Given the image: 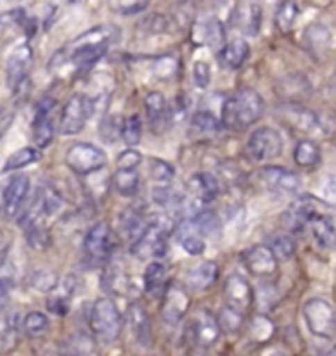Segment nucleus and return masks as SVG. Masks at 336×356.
Masks as SVG:
<instances>
[{"instance_id": "nucleus-36", "label": "nucleus", "mask_w": 336, "mask_h": 356, "mask_svg": "<svg viewBox=\"0 0 336 356\" xmlns=\"http://www.w3.org/2000/svg\"><path fill=\"white\" fill-rule=\"evenodd\" d=\"M177 238H179L181 248H183L189 256H201V254L207 250V242L203 241L197 232L189 227V222H181V229H179Z\"/></svg>"}, {"instance_id": "nucleus-29", "label": "nucleus", "mask_w": 336, "mask_h": 356, "mask_svg": "<svg viewBox=\"0 0 336 356\" xmlns=\"http://www.w3.org/2000/svg\"><path fill=\"white\" fill-rule=\"evenodd\" d=\"M61 356H101L99 343L89 333L69 334L61 345Z\"/></svg>"}, {"instance_id": "nucleus-55", "label": "nucleus", "mask_w": 336, "mask_h": 356, "mask_svg": "<svg viewBox=\"0 0 336 356\" xmlns=\"http://www.w3.org/2000/svg\"><path fill=\"white\" fill-rule=\"evenodd\" d=\"M8 250H10V241H8V236L0 230V266H4V262H6Z\"/></svg>"}, {"instance_id": "nucleus-14", "label": "nucleus", "mask_w": 336, "mask_h": 356, "mask_svg": "<svg viewBox=\"0 0 336 356\" xmlns=\"http://www.w3.org/2000/svg\"><path fill=\"white\" fill-rule=\"evenodd\" d=\"M30 195V177L28 175H14L2 191V215L6 218L18 217Z\"/></svg>"}, {"instance_id": "nucleus-22", "label": "nucleus", "mask_w": 336, "mask_h": 356, "mask_svg": "<svg viewBox=\"0 0 336 356\" xmlns=\"http://www.w3.org/2000/svg\"><path fill=\"white\" fill-rule=\"evenodd\" d=\"M53 106H56V101L47 97L37 103V111L34 116V142L37 144V148H47L53 140V134H56L53 118H51Z\"/></svg>"}, {"instance_id": "nucleus-45", "label": "nucleus", "mask_w": 336, "mask_h": 356, "mask_svg": "<svg viewBox=\"0 0 336 356\" xmlns=\"http://www.w3.org/2000/svg\"><path fill=\"white\" fill-rule=\"evenodd\" d=\"M191 127H193V130H197L201 134H207V136H212V134L221 132V122L210 113H207V111L195 113L193 118H191Z\"/></svg>"}, {"instance_id": "nucleus-20", "label": "nucleus", "mask_w": 336, "mask_h": 356, "mask_svg": "<svg viewBox=\"0 0 336 356\" xmlns=\"http://www.w3.org/2000/svg\"><path fill=\"white\" fill-rule=\"evenodd\" d=\"M303 46L313 58L325 59L333 51V32L325 24H309L303 32Z\"/></svg>"}, {"instance_id": "nucleus-49", "label": "nucleus", "mask_w": 336, "mask_h": 356, "mask_svg": "<svg viewBox=\"0 0 336 356\" xmlns=\"http://www.w3.org/2000/svg\"><path fill=\"white\" fill-rule=\"evenodd\" d=\"M242 321H244L242 315H238V313H234V311L226 309V307H222L221 317L217 319L219 327H221V331H228V333H236V331L242 327Z\"/></svg>"}, {"instance_id": "nucleus-54", "label": "nucleus", "mask_w": 336, "mask_h": 356, "mask_svg": "<svg viewBox=\"0 0 336 356\" xmlns=\"http://www.w3.org/2000/svg\"><path fill=\"white\" fill-rule=\"evenodd\" d=\"M99 134H101L106 142H115L116 136L120 134V124L116 122L115 116H108V118H105V120L99 124Z\"/></svg>"}, {"instance_id": "nucleus-16", "label": "nucleus", "mask_w": 336, "mask_h": 356, "mask_svg": "<svg viewBox=\"0 0 336 356\" xmlns=\"http://www.w3.org/2000/svg\"><path fill=\"white\" fill-rule=\"evenodd\" d=\"M126 323L132 339H134L142 348L151 346V343H153V331H151L150 315H148V311L144 307V303L132 301V303L128 305Z\"/></svg>"}, {"instance_id": "nucleus-41", "label": "nucleus", "mask_w": 336, "mask_h": 356, "mask_svg": "<svg viewBox=\"0 0 336 356\" xmlns=\"http://www.w3.org/2000/svg\"><path fill=\"white\" fill-rule=\"evenodd\" d=\"M271 254L276 256V260H291L295 256V241L291 234H276L271 236L269 246H267Z\"/></svg>"}, {"instance_id": "nucleus-43", "label": "nucleus", "mask_w": 336, "mask_h": 356, "mask_svg": "<svg viewBox=\"0 0 336 356\" xmlns=\"http://www.w3.org/2000/svg\"><path fill=\"white\" fill-rule=\"evenodd\" d=\"M146 227V220H142L136 211H126V213H122V217H120V230H122V234L130 238V241L134 242L138 238L140 234H142V230Z\"/></svg>"}, {"instance_id": "nucleus-33", "label": "nucleus", "mask_w": 336, "mask_h": 356, "mask_svg": "<svg viewBox=\"0 0 336 356\" xmlns=\"http://www.w3.org/2000/svg\"><path fill=\"white\" fill-rule=\"evenodd\" d=\"M146 115H148V120L153 128L162 122H169L171 118V108L167 106V101L163 97L162 92L151 91L148 97H146Z\"/></svg>"}, {"instance_id": "nucleus-39", "label": "nucleus", "mask_w": 336, "mask_h": 356, "mask_svg": "<svg viewBox=\"0 0 336 356\" xmlns=\"http://www.w3.org/2000/svg\"><path fill=\"white\" fill-rule=\"evenodd\" d=\"M313 229V236L317 244L325 250H333L335 246V225H333V218H323V220H317L309 225Z\"/></svg>"}, {"instance_id": "nucleus-3", "label": "nucleus", "mask_w": 336, "mask_h": 356, "mask_svg": "<svg viewBox=\"0 0 336 356\" xmlns=\"http://www.w3.org/2000/svg\"><path fill=\"white\" fill-rule=\"evenodd\" d=\"M174 229V218L169 215H151L146 220V227L136 241L132 242L130 250L138 260H158L167 252V238Z\"/></svg>"}, {"instance_id": "nucleus-38", "label": "nucleus", "mask_w": 336, "mask_h": 356, "mask_svg": "<svg viewBox=\"0 0 336 356\" xmlns=\"http://www.w3.org/2000/svg\"><path fill=\"white\" fill-rule=\"evenodd\" d=\"M40 160V149L37 148H22L16 149L14 154L8 156V160L4 163V172H18L22 168H28Z\"/></svg>"}, {"instance_id": "nucleus-32", "label": "nucleus", "mask_w": 336, "mask_h": 356, "mask_svg": "<svg viewBox=\"0 0 336 356\" xmlns=\"http://www.w3.org/2000/svg\"><path fill=\"white\" fill-rule=\"evenodd\" d=\"M73 291H75V277H67L63 284H59V286L51 291V298L47 299V309L51 311V313H56L58 317L67 315Z\"/></svg>"}, {"instance_id": "nucleus-5", "label": "nucleus", "mask_w": 336, "mask_h": 356, "mask_svg": "<svg viewBox=\"0 0 336 356\" xmlns=\"http://www.w3.org/2000/svg\"><path fill=\"white\" fill-rule=\"evenodd\" d=\"M105 149L94 146L91 142H77L65 152V165L77 175H91L106 165Z\"/></svg>"}, {"instance_id": "nucleus-40", "label": "nucleus", "mask_w": 336, "mask_h": 356, "mask_svg": "<svg viewBox=\"0 0 336 356\" xmlns=\"http://www.w3.org/2000/svg\"><path fill=\"white\" fill-rule=\"evenodd\" d=\"M142 132H144V124H142V118L138 115L128 116L120 124V136L126 142L128 148L138 146L140 140H142Z\"/></svg>"}, {"instance_id": "nucleus-50", "label": "nucleus", "mask_w": 336, "mask_h": 356, "mask_svg": "<svg viewBox=\"0 0 336 356\" xmlns=\"http://www.w3.org/2000/svg\"><path fill=\"white\" fill-rule=\"evenodd\" d=\"M144 161L142 154L138 149L128 148L120 152L118 160H116V170H138V165Z\"/></svg>"}, {"instance_id": "nucleus-11", "label": "nucleus", "mask_w": 336, "mask_h": 356, "mask_svg": "<svg viewBox=\"0 0 336 356\" xmlns=\"http://www.w3.org/2000/svg\"><path fill=\"white\" fill-rule=\"evenodd\" d=\"M279 118L285 127L301 134H323V120L305 104L285 103L279 106Z\"/></svg>"}, {"instance_id": "nucleus-15", "label": "nucleus", "mask_w": 336, "mask_h": 356, "mask_svg": "<svg viewBox=\"0 0 336 356\" xmlns=\"http://www.w3.org/2000/svg\"><path fill=\"white\" fill-rule=\"evenodd\" d=\"M32 61H34V51L28 44H20V46H14L6 58L4 63V71H6V83L10 89L20 87L28 73L32 67Z\"/></svg>"}, {"instance_id": "nucleus-28", "label": "nucleus", "mask_w": 336, "mask_h": 356, "mask_svg": "<svg viewBox=\"0 0 336 356\" xmlns=\"http://www.w3.org/2000/svg\"><path fill=\"white\" fill-rule=\"evenodd\" d=\"M219 280V264L217 262H201L195 268H191L185 274V284L195 291H205L210 286H215V282Z\"/></svg>"}, {"instance_id": "nucleus-27", "label": "nucleus", "mask_w": 336, "mask_h": 356, "mask_svg": "<svg viewBox=\"0 0 336 356\" xmlns=\"http://www.w3.org/2000/svg\"><path fill=\"white\" fill-rule=\"evenodd\" d=\"M103 287L110 296H128L132 284H130V276H128L126 268L122 262H110L103 272Z\"/></svg>"}, {"instance_id": "nucleus-30", "label": "nucleus", "mask_w": 336, "mask_h": 356, "mask_svg": "<svg viewBox=\"0 0 336 356\" xmlns=\"http://www.w3.org/2000/svg\"><path fill=\"white\" fill-rule=\"evenodd\" d=\"M222 63L230 70H240L250 58V46L244 38H232L228 40L221 51Z\"/></svg>"}, {"instance_id": "nucleus-47", "label": "nucleus", "mask_w": 336, "mask_h": 356, "mask_svg": "<svg viewBox=\"0 0 336 356\" xmlns=\"http://www.w3.org/2000/svg\"><path fill=\"white\" fill-rule=\"evenodd\" d=\"M179 71V61L171 56H163L153 61V73L158 79H171Z\"/></svg>"}, {"instance_id": "nucleus-53", "label": "nucleus", "mask_w": 336, "mask_h": 356, "mask_svg": "<svg viewBox=\"0 0 336 356\" xmlns=\"http://www.w3.org/2000/svg\"><path fill=\"white\" fill-rule=\"evenodd\" d=\"M110 8L120 16H134L148 10V2H110Z\"/></svg>"}, {"instance_id": "nucleus-48", "label": "nucleus", "mask_w": 336, "mask_h": 356, "mask_svg": "<svg viewBox=\"0 0 336 356\" xmlns=\"http://www.w3.org/2000/svg\"><path fill=\"white\" fill-rule=\"evenodd\" d=\"M26 238L28 242L34 246L35 250H46L47 246H49V230L46 229V225H37V227H30V229H26Z\"/></svg>"}, {"instance_id": "nucleus-51", "label": "nucleus", "mask_w": 336, "mask_h": 356, "mask_svg": "<svg viewBox=\"0 0 336 356\" xmlns=\"http://www.w3.org/2000/svg\"><path fill=\"white\" fill-rule=\"evenodd\" d=\"M210 79H212V71H210V65L207 61L199 59L193 65V83L197 85L199 89H207L210 85Z\"/></svg>"}, {"instance_id": "nucleus-35", "label": "nucleus", "mask_w": 336, "mask_h": 356, "mask_svg": "<svg viewBox=\"0 0 336 356\" xmlns=\"http://www.w3.org/2000/svg\"><path fill=\"white\" fill-rule=\"evenodd\" d=\"M293 160L299 168H314L321 161V148L313 140H299L293 149Z\"/></svg>"}, {"instance_id": "nucleus-12", "label": "nucleus", "mask_w": 336, "mask_h": 356, "mask_svg": "<svg viewBox=\"0 0 336 356\" xmlns=\"http://www.w3.org/2000/svg\"><path fill=\"white\" fill-rule=\"evenodd\" d=\"M255 296L254 287L250 286V282L240 274H232L224 284V307L234 311L238 315L246 317V313L252 309Z\"/></svg>"}, {"instance_id": "nucleus-9", "label": "nucleus", "mask_w": 336, "mask_h": 356, "mask_svg": "<svg viewBox=\"0 0 336 356\" xmlns=\"http://www.w3.org/2000/svg\"><path fill=\"white\" fill-rule=\"evenodd\" d=\"M93 103L87 95H73L65 103L61 116H59V130L63 136H75L79 134L89 116L93 115Z\"/></svg>"}, {"instance_id": "nucleus-31", "label": "nucleus", "mask_w": 336, "mask_h": 356, "mask_svg": "<svg viewBox=\"0 0 336 356\" xmlns=\"http://www.w3.org/2000/svg\"><path fill=\"white\" fill-rule=\"evenodd\" d=\"M167 266L160 262V260H156V262H150L148 268H146V272H144V287H146V291L150 293L151 298H158V296H162L163 291H165V287H167Z\"/></svg>"}, {"instance_id": "nucleus-26", "label": "nucleus", "mask_w": 336, "mask_h": 356, "mask_svg": "<svg viewBox=\"0 0 336 356\" xmlns=\"http://www.w3.org/2000/svg\"><path fill=\"white\" fill-rule=\"evenodd\" d=\"M189 222V227L197 232L199 236L203 238V241H219L222 234V220L221 217L215 213V211H210V209H201L197 215H193V217L185 220Z\"/></svg>"}, {"instance_id": "nucleus-4", "label": "nucleus", "mask_w": 336, "mask_h": 356, "mask_svg": "<svg viewBox=\"0 0 336 356\" xmlns=\"http://www.w3.org/2000/svg\"><path fill=\"white\" fill-rule=\"evenodd\" d=\"M89 325L94 334V341L101 345H112L122 333V313L110 298H101L93 303L89 315Z\"/></svg>"}, {"instance_id": "nucleus-13", "label": "nucleus", "mask_w": 336, "mask_h": 356, "mask_svg": "<svg viewBox=\"0 0 336 356\" xmlns=\"http://www.w3.org/2000/svg\"><path fill=\"white\" fill-rule=\"evenodd\" d=\"M260 181L264 184L267 191L279 193V195H293L299 191L301 179L297 173L289 172L279 165H266L260 170Z\"/></svg>"}, {"instance_id": "nucleus-18", "label": "nucleus", "mask_w": 336, "mask_h": 356, "mask_svg": "<svg viewBox=\"0 0 336 356\" xmlns=\"http://www.w3.org/2000/svg\"><path fill=\"white\" fill-rule=\"evenodd\" d=\"M191 299L187 296V291L179 286H167L163 291V303H162V321L165 325H177L185 317L189 311Z\"/></svg>"}, {"instance_id": "nucleus-10", "label": "nucleus", "mask_w": 336, "mask_h": 356, "mask_svg": "<svg viewBox=\"0 0 336 356\" xmlns=\"http://www.w3.org/2000/svg\"><path fill=\"white\" fill-rule=\"evenodd\" d=\"M221 327L209 309H197L189 321V339L197 348H210L221 339Z\"/></svg>"}, {"instance_id": "nucleus-7", "label": "nucleus", "mask_w": 336, "mask_h": 356, "mask_svg": "<svg viewBox=\"0 0 336 356\" xmlns=\"http://www.w3.org/2000/svg\"><path fill=\"white\" fill-rule=\"evenodd\" d=\"M115 230L108 222L101 220V222H94L93 227L87 230L85 241H83V250L93 264H103L115 252Z\"/></svg>"}, {"instance_id": "nucleus-25", "label": "nucleus", "mask_w": 336, "mask_h": 356, "mask_svg": "<svg viewBox=\"0 0 336 356\" xmlns=\"http://www.w3.org/2000/svg\"><path fill=\"white\" fill-rule=\"evenodd\" d=\"M232 18L236 28L244 35H258L262 28V6L255 2H242L236 4V10L232 12Z\"/></svg>"}, {"instance_id": "nucleus-21", "label": "nucleus", "mask_w": 336, "mask_h": 356, "mask_svg": "<svg viewBox=\"0 0 336 356\" xmlns=\"http://www.w3.org/2000/svg\"><path fill=\"white\" fill-rule=\"evenodd\" d=\"M276 91L287 103L303 104L305 99H309L313 95V87H311V81L307 79V75H303V73H289V75L276 81Z\"/></svg>"}, {"instance_id": "nucleus-23", "label": "nucleus", "mask_w": 336, "mask_h": 356, "mask_svg": "<svg viewBox=\"0 0 336 356\" xmlns=\"http://www.w3.org/2000/svg\"><path fill=\"white\" fill-rule=\"evenodd\" d=\"M193 42H195V46H209L215 51H222V47L226 44V30L221 20H217V18H210L205 22H195Z\"/></svg>"}, {"instance_id": "nucleus-8", "label": "nucleus", "mask_w": 336, "mask_h": 356, "mask_svg": "<svg viewBox=\"0 0 336 356\" xmlns=\"http://www.w3.org/2000/svg\"><path fill=\"white\" fill-rule=\"evenodd\" d=\"M246 152L258 163L276 160L283 152V138L276 128H258L250 134L248 144H246Z\"/></svg>"}, {"instance_id": "nucleus-56", "label": "nucleus", "mask_w": 336, "mask_h": 356, "mask_svg": "<svg viewBox=\"0 0 336 356\" xmlns=\"http://www.w3.org/2000/svg\"><path fill=\"white\" fill-rule=\"evenodd\" d=\"M4 296H6V287H4V284L0 282V301L4 299Z\"/></svg>"}, {"instance_id": "nucleus-17", "label": "nucleus", "mask_w": 336, "mask_h": 356, "mask_svg": "<svg viewBox=\"0 0 336 356\" xmlns=\"http://www.w3.org/2000/svg\"><path fill=\"white\" fill-rule=\"evenodd\" d=\"M242 262L246 270L255 277H271L278 272V260L267 246L255 244L242 252Z\"/></svg>"}, {"instance_id": "nucleus-19", "label": "nucleus", "mask_w": 336, "mask_h": 356, "mask_svg": "<svg viewBox=\"0 0 336 356\" xmlns=\"http://www.w3.org/2000/svg\"><path fill=\"white\" fill-rule=\"evenodd\" d=\"M221 193V181L215 173L201 172L195 173L189 181H187V195L191 197L195 203H199L201 207L205 203L215 201Z\"/></svg>"}, {"instance_id": "nucleus-44", "label": "nucleus", "mask_w": 336, "mask_h": 356, "mask_svg": "<svg viewBox=\"0 0 336 356\" xmlns=\"http://www.w3.org/2000/svg\"><path fill=\"white\" fill-rule=\"evenodd\" d=\"M299 16V6L295 2H281L276 12V24L281 32H289Z\"/></svg>"}, {"instance_id": "nucleus-42", "label": "nucleus", "mask_w": 336, "mask_h": 356, "mask_svg": "<svg viewBox=\"0 0 336 356\" xmlns=\"http://www.w3.org/2000/svg\"><path fill=\"white\" fill-rule=\"evenodd\" d=\"M30 286L37 289V291H42V293H51L59 286V276L53 270L40 268L30 276Z\"/></svg>"}, {"instance_id": "nucleus-46", "label": "nucleus", "mask_w": 336, "mask_h": 356, "mask_svg": "<svg viewBox=\"0 0 336 356\" xmlns=\"http://www.w3.org/2000/svg\"><path fill=\"white\" fill-rule=\"evenodd\" d=\"M150 177L156 181V185H171L175 177L174 168L167 161L151 158L150 160Z\"/></svg>"}, {"instance_id": "nucleus-2", "label": "nucleus", "mask_w": 336, "mask_h": 356, "mask_svg": "<svg viewBox=\"0 0 336 356\" xmlns=\"http://www.w3.org/2000/svg\"><path fill=\"white\" fill-rule=\"evenodd\" d=\"M264 113H266L264 97L254 89H242L224 103L221 124L232 130H244L255 124L264 116Z\"/></svg>"}, {"instance_id": "nucleus-34", "label": "nucleus", "mask_w": 336, "mask_h": 356, "mask_svg": "<svg viewBox=\"0 0 336 356\" xmlns=\"http://www.w3.org/2000/svg\"><path fill=\"white\" fill-rule=\"evenodd\" d=\"M112 187L122 197H134L140 191L138 170H118L112 175Z\"/></svg>"}, {"instance_id": "nucleus-37", "label": "nucleus", "mask_w": 336, "mask_h": 356, "mask_svg": "<svg viewBox=\"0 0 336 356\" xmlns=\"http://www.w3.org/2000/svg\"><path fill=\"white\" fill-rule=\"evenodd\" d=\"M47 329H49V319H47L46 313H42V311H30V313H26V317H24L22 321V331L30 339L44 337L47 333Z\"/></svg>"}, {"instance_id": "nucleus-24", "label": "nucleus", "mask_w": 336, "mask_h": 356, "mask_svg": "<svg viewBox=\"0 0 336 356\" xmlns=\"http://www.w3.org/2000/svg\"><path fill=\"white\" fill-rule=\"evenodd\" d=\"M20 333H22V321L18 313L12 309L0 311V355H8L18 346Z\"/></svg>"}, {"instance_id": "nucleus-52", "label": "nucleus", "mask_w": 336, "mask_h": 356, "mask_svg": "<svg viewBox=\"0 0 336 356\" xmlns=\"http://www.w3.org/2000/svg\"><path fill=\"white\" fill-rule=\"evenodd\" d=\"M140 28H148V30H144L146 34H165V32H169L171 24L162 14H153L148 20L140 24Z\"/></svg>"}, {"instance_id": "nucleus-1", "label": "nucleus", "mask_w": 336, "mask_h": 356, "mask_svg": "<svg viewBox=\"0 0 336 356\" xmlns=\"http://www.w3.org/2000/svg\"><path fill=\"white\" fill-rule=\"evenodd\" d=\"M118 40H120V30L116 26L91 28L89 32H85L77 40H73L69 46L59 49L58 54L51 58L49 70H73L75 73H81L83 70H89L91 65H94L105 56L106 49Z\"/></svg>"}, {"instance_id": "nucleus-6", "label": "nucleus", "mask_w": 336, "mask_h": 356, "mask_svg": "<svg viewBox=\"0 0 336 356\" xmlns=\"http://www.w3.org/2000/svg\"><path fill=\"white\" fill-rule=\"evenodd\" d=\"M303 319L307 323V329L321 339H333L336 331L335 309L323 298H311L303 305Z\"/></svg>"}]
</instances>
